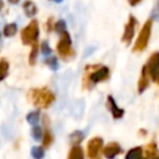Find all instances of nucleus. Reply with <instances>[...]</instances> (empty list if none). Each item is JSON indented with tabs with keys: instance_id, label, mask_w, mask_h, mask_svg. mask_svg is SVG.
Returning <instances> with one entry per match:
<instances>
[{
	"instance_id": "obj_1",
	"label": "nucleus",
	"mask_w": 159,
	"mask_h": 159,
	"mask_svg": "<svg viewBox=\"0 0 159 159\" xmlns=\"http://www.w3.org/2000/svg\"><path fill=\"white\" fill-rule=\"evenodd\" d=\"M55 93L46 88V87H41V88H31L27 92V99L36 107L39 108H48L53 101H55Z\"/></svg>"
},
{
	"instance_id": "obj_2",
	"label": "nucleus",
	"mask_w": 159,
	"mask_h": 159,
	"mask_svg": "<svg viewBox=\"0 0 159 159\" xmlns=\"http://www.w3.org/2000/svg\"><path fill=\"white\" fill-rule=\"evenodd\" d=\"M109 68L106 66L92 65L84 68V77H83V87L89 88V84H97L109 78Z\"/></svg>"
},
{
	"instance_id": "obj_3",
	"label": "nucleus",
	"mask_w": 159,
	"mask_h": 159,
	"mask_svg": "<svg viewBox=\"0 0 159 159\" xmlns=\"http://www.w3.org/2000/svg\"><path fill=\"white\" fill-rule=\"evenodd\" d=\"M61 37L56 45V50L58 52V55L63 58V60H71L73 56H75V51L72 50V40H71V36L67 31L60 34Z\"/></svg>"
},
{
	"instance_id": "obj_4",
	"label": "nucleus",
	"mask_w": 159,
	"mask_h": 159,
	"mask_svg": "<svg viewBox=\"0 0 159 159\" xmlns=\"http://www.w3.org/2000/svg\"><path fill=\"white\" fill-rule=\"evenodd\" d=\"M152 26H153V21L149 19L144 22L139 35H138V39L133 46V51L134 52H142L147 48L148 46V42H149V39H150V34H152Z\"/></svg>"
},
{
	"instance_id": "obj_5",
	"label": "nucleus",
	"mask_w": 159,
	"mask_h": 159,
	"mask_svg": "<svg viewBox=\"0 0 159 159\" xmlns=\"http://www.w3.org/2000/svg\"><path fill=\"white\" fill-rule=\"evenodd\" d=\"M39 22L37 20H31L30 24L21 30V41L24 45H32L37 42L39 39Z\"/></svg>"
},
{
	"instance_id": "obj_6",
	"label": "nucleus",
	"mask_w": 159,
	"mask_h": 159,
	"mask_svg": "<svg viewBox=\"0 0 159 159\" xmlns=\"http://www.w3.org/2000/svg\"><path fill=\"white\" fill-rule=\"evenodd\" d=\"M103 139L101 137H93L87 143V155L89 159H102Z\"/></svg>"
},
{
	"instance_id": "obj_7",
	"label": "nucleus",
	"mask_w": 159,
	"mask_h": 159,
	"mask_svg": "<svg viewBox=\"0 0 159 159\" xmlns=\"http://www.w3.org/2000/svg\"><path fill=\"white\" fill-rule=\"evenodd\" d=\"M145 67H147L149 78H152L153 81H157V77L159 75V51L150 55V57L147 61Z\"/></svg>"
},
{
	"instance_id": "obj_8",
	"label": "nucleus",
	"mask_w": 159,
	"mask_h": 159,
	"mask_svg": "<svg viewBox=\"0 0 159 159\" xmlns=\"http://www.w3.org/2000/svg\"><path fill=\"white\" fill-rule=\"evenodd\" d=\"M135 25H137V20L133 15L129 16L128 19V22L125 24V27H124V31H123V36H122V41L125 43V45H129L132 42V39L134 36V31H135Z\"/></svg>"
},
{
	"instance_id": "obj_9",
	"label": "nucleus",
	"mask_w": 159,
	"mask_h": 159,
	"mask_svg": "<svg viewBox=\"0 0 159 159\" xmlns=\"http://www.w3.org/2000/svg\"><path fill=\"white\" fill-rule=\"evenodd\" d=\"M122 153V148L118 143L116 142H112V143H108L106 147L102 148V155L107 159H114L118 154Z\"/></svg>"
},
{
	"instance_id": "obj_10",
	"label": "nucleus",
	"mask_w": 159,
	"mask_h": 159,
	"mask_svg": "<svg viewBox=\"0 0 159 159\" xmlns=\"http://www.w3.org/2000/svg\"><path fill=\"white\" fill-rule=\"evenodd\" d=\"M42 122H43V127H45V130H43V134H42V147L43 148H48L53 142V135H52V132L50 129V119H48V117L43 116L42 117Z\"/></svg>"
},
{
	"instance_id": "obj_11",
	"label": "nucleus",
	"mask_w": 159,
	"mask_h": 159,
	"mask_svg": "<svg viewBox=\"0 0 159 159\" xmlns=\"http://www.w3.org/2000/svg\"><path fill=\"white\" fill-rule=\"evenodd\" d=\"M106 104H107V108L111 111V113H112V116H113L114 119H119V118L123 117L124 109H122V108H119V107L117 106V103H116V101H114V98H113L112 96H108V97H107Z\"/></svg>"
},
{
	"instance_id": "obj_12",
	"label": "nucleus",
	"mask_w": 159,
	"mask_h": 159,
	"mask_svg": "<svg viewBox=\"0 0 159 159\" xmlns=\"http://www.w3.org/2000/svg\"><path fill=\"white\" fill-rule=\"evenodd\" d=\"M148 84H149V75H148L147 67L144 65L143 68H142V73H140L139 81H138V92L139 93H143L148 88Z\"/></svg>"
},
{
	"instance_id": "obj_13",
	"label": "nucleus",
	"mask_w": 159,
	"mask_h": 159,
	"mask_svg": "<svg viewBox=\"0 0 159 159\" xmlns=\"http://www.w3.org/2000/svg\"><path fill=\"white\" fill-rule=\"evenodd\" d=\"M143 150H144V154H145V158H147V159H153V158H155V157L158 155V153H159L155 142L148 143V144L144 147Z\"/></svg>"
},
{
	"instance_id": "obj_14",
	"label": "nucleus",
	"mask_w": 159,
	"mask_h": 159,
	"mask_svg": "<svg viewBox=\"0 0 159 159\" xmlns=\"http://www.w3.org/2000/svg\"><path fill=\"white\" fill-rule=\"evenodd\" d=\"M22 9H24L25 15H26V16H29V17L35 16V15H36V12H37V7H36L35 2H32L31 0H26V1L22 4Z\"/></svg>"
},
{
	"instance_id": "obj_15",
	"label": "nucleus",
	"mask_w": 159,
	"mask_h": 159,
	"mask_svg": "<svg viewBox=\"0 0 159 159\" xmlns=\"http://www.w3.org/2000/svg\"><path fill=\"white\" fill-rule=\"evenodd\" d=\"M67 159H84V152L80 145H72Z\"/></svg>"
},
{
	"instance_id": "obj_16",
	"label": "nucleus",
	"mask_w": 159,
	"mask_h": 159,
	"mask_svg": "<svg viewBox=\"0 0 159 159\" xmlns=\"http://www.w3.org/2000/svg\"><path fill=\"white\" fill-rule=\"evenodd\" d=\"M125 159H147V158L143 157V148L135 147V148H132L130 150L127 152Z\"/></svg>"
},
{
	"instance_id": "obj_17",
	"label": "nucleus",
	"mask_w": 159,
	"mask_h": 159,
	"mask_svg": "<svg viewBox=\"0 0 159 159\" xmlns=\"http://www.w3.org/2000/svg\"><path fill=\"white\" fill-rule=\"evenodd\" d=\"M84 139V134L81 130H75L70 134V142L72 145H78Z\"/></svg>"
},
{
	"instance_id": "obj_18",
	"label": "nucleus",
	"mask_w": 159,
	"mask_h": 159,
	"mask_svg": "<svg viewBox=\"0 0 159 159\" xmlns=\"http://www.w3.org/2000/svg\"><path fill=\"white\" fill-rule=\"evenodd\" d=\"M31 46H32V48H31L30 55H29V63H30L31 66H34V65L36 63V60H37V53H39V51H40V45H39L37 42H35V43H32Z\"/></svg>"
},
{
	"instance_id": "obj_19",
	"label": "nucleus",
	"mask_w": 159,
	"mask_h": 159,
	"mask_svg": "<svg viewBox=\"0 0 159 159\" xmlns=\"http://www.w3.org/2000/svg\"><path fill=\"white\" fill-rule=\"evenodd\" d=\"M16 31H17V25H16L15 22L6 24V25L4 26V30H2V32H4V35H5L6 37L14 36V35L16 34Z\"/></svg>"
},
{
	"instance_id": "obj_20",
	"label": "nucleus",
	"mask_w": 159,
	"mask_h": 159,
	"mask_svg": "<svg viewBox=\"0 0 159 159\" xmlns=\"http://www.w3.org/2000/svg\"><path fill=\"white\" fill-rule=\"evenodd\" d=\"M7 71H9V62H7V60L1 58L0 60V82L6 77Z\"/></svg>"
},
{
	"instance_id": "obj_21",
	"label": "nucleus",
	"mask_w": 159,
	"mask_h": 159,
	"mask_svg": "<svg viewBox=\"0 0 159 159\" xmlns=\"http://www.w3.org/2000/svg\"><path fill=\"white\" fill-rule=\"evenodd\" d=\"M39 119H40V112H39V111H32V112H30V113L26 116V120H27L31 125H36L37 122H39Z\"/></svg>"
},
{
	"instance_id": "obj_22",
	"label": "nucleus",
	"mask_w": 159,
	"mask_h": 159,
	"mask_svg": "<svg viewBox=\"0 0 159 159\" xmlns=\"http://www.w3.org/2000/svg\"><path fill=\"white\" fill-rule=\"evenodd\" d=\"M31 155L34 159H42L45 157V148L43 147H32Z\"/></svg>"
},
{
	"instance_id": "obj_23",
	"label": "nucleus",
	"mask_w": 159,
	"mask_h": 159,
	"mask_svg": "<svg viewBox=\"0 0 159 159\" xmlns=\"http://www.w3.org/2000/svg\"><path fill=\"white\" fill-rule=\"evenodd\" d=\"M45 65H46L48 68H51L52 71H55V70L58 68V62H57V58H56L55 56H48V57L45 60Z\"/></svg>"
},
{
	"instance_id": "obj_24",
	"label": "nucleus",
	"mask_w": 159,
	"mask_h": 159,
	"mask_svg": "<svg viewBox=\"0 0 159 159\" xmlns=\"http://www.w3.org/2000/svg\"><path fill=\"white\" fill-rule=\"evenodd\" d=\"M31 134H32V138H34L35 140H40V139H42L43 132H42V129H41L39 125H32Z\"/></svg>"
},
{
	"instance_id": "obj_25",
	"label": "nucleus",
	"mask_w": 159,
	"mask_h": 159,
	"mask_svg": "<svg viewBox=\"0 0 159 159\" xmlns=\"http://www.w3.org/2000/svg\"><path fill=\"white\" fill-rule=\"evenodd\" d=\"M53 30H55L57 34L65 32V31H66V22H65V20H58V21H56L55 25H53Z\"/></svg>"
},
{
	"instance_id": "obj_26",
	"label": "nucleus",
	"mask_w": 159,
	"mask_h": 159,
	"mask_svg": "<svg viewBox=\"0 0 159 159\" xmlns=\"http://www.w3.org/2000/svg\"><path fill=\"white\" fill-rule=\"evenodd\" d=\"M40 50H41V52H42L45 56H50V55L52 53V50H51V47H50V45H48L47 41H42V42H41Z\"/></svg>"
},
{
	"instance_id": "obj_27",
	"label": "nucleus",
	"mask_w": 159,
	"mask_h": 159,
	"mask_svg": "<svg viewBox=\"0 0 159 159\" xmlns=\"http://www.w3.org/2000/svg\"><path fill=\"white\" fill-rule=\"evenodd\" d=\"M152 16L154 20L159 21V0H157V4L154 5V7L152 10Z\"/></svg>"
},
{
	"instance_id": "obj_28",
	"label": "nucleus",
	"mask_w": 159,
	"mask_h": 159,
	"mask_svg": "<svg viewBox=\"0 0 159 159\" xmlns=\"http://www.w3.org/2000/svg\"><path fill=\"white\" fill-rule=\"evenodd\" d=\"M53 25H55V20H53L52 16H50V17L47 19L46 24H45V27H46V30H47L48 32H51V31L53 30Z\"/></svg>"
},
{
	"instance_id": "obj_29",
	"label": "nucleus",
	"mask_w": 159,
	"mask_h": 159,
	"mask_svg": "<svg viewBox=\"0 0 159 159\" xmlns=\"http://www.w3.org/2000/svg\"><path fill=\"white\" fill-rule=\"evenodd\" d=\"M140 1H142V0H128V2H129L132 6H135V5H138Z\"/></svg>"
},
{
	"instance_id": "obj_30",
	"label": "nucleus",
	"mask_w": 159,
	"mask_h": 159,
	"mask_svg": "<svg viewBox=\"0 0 159 159\" xmlns=\"http://www.w3.org/2000/svg\"><path fill=\"white\" fill-rule=\"evenodd\" d=\"M7 1H9L10 4H12V5H16V4H17L20 0H7Z\"/></svg>"
},
{
	"instance_id": "obj_31",
	"label": "nucleus",
	"mask_w": 159,
	"mask_h": 159,
	"mask_svg": "<svg viewBox=\"0 0 159 159\" xmlns=\"http://www.w3.org/2000/svg\"><path fill=\"white\" fill-rule=\"evenodd\" d=\"M2 6H4V2H2V0H0V10L2 9Z\"/></svg>"
},
{
	"instance_id": "obj_32",
	"label": "nucleus",
	"mask_w": 159,
	"mask_h": 159,
	"mask_svg": "<svg viewBox=\"0 0 159 159\" xmlns=\"http://www.w3.org/2000/svg\"><path fill=\"white\" fill-rule=\"evenodd\" d=\"M52 1H55V2H61L62 0H52Z\"/></svg>"
},
{
	"instance_id": "obj_33",
	"label": "nucleus",
	"mask_w": 159,
	"mask_h": 159,
	"mask_svg": "<svg viewBox=\"0 0 159 159\" xmlns=\"http://www.w3.org/2000/svg\"><path fill=\"white\" fill-rule=\"evenodd\" d=\"M157 82L159 83V75H158V77H157Z\"/></svg>"
},
{
	"instance_id": "obj_34",
	"label": "nucleus",
	"mask_w": 159,
	"mask_h": 159,
	"mask_svg": "<svg viewBox=\"0 0 159 159\" xmlns=\"http://www.w3.org/2000/svg\"><path fill=\"white\" fill-rule=\"evenodd\" d=\"M153 159H159V155H157L155 158H153Z\"/></svg>"
},
{
	"instance_id": "obj_35",
	"label": "nucleus",
	"mask_w": 159,
	"mask_h": 159,
	"mask_svg": "<svg viewBox=\"0 0 159 159\" xmlns=\"http://www.w3.org/2000/svg\"><path fill=\"white\" fill-rule=\"evenodd\" d=\"M0 36H1V35H0Z\"/></svg>"
}]
</instances>
